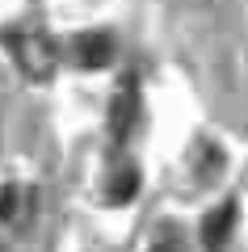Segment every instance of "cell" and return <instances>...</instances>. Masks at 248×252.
<instances>
[{
  "label": "cell",
  "instance_id": "6da1fadb",
  "mask_svg": "<svg viewBox=\"0 0 248 252\" xmlns=\"http://www.w3.org/2000/svg\"><path fill=\"white\" fill-rule=\"evenodd\" d=\"M9 51H13L17 67L30 76V80H51L55 63H59L55 42L42 34V30H13L9 34Z\"/></svg>",
  "mask_w": 248,
  "mask_h": 252
},
{
  "label": "cell",
  "instance_id": "7a4b0ae2",
  "mask_svg": "<svg viewBox=\"0 0 248 252\" xmlns=\"http://www.w3.org/2000/svg\"><path fill=\"white\" fill-rule=\"evenodd\" d=\"M38 215V189L26 181H9L0 185V223L4 227H26Z\"/></svg>",
  "mask_w": 248,
  "mask_h": 252
},
{
  "label": "cell",
  "instance_id": "3957f363",
  "mask_svg": "<svg viewBox=\"0 0 248 252\" xmlns=\"http://www.w3.org/2000/svg\"><path fill=\"white\" fill-rule=\"evenodd\" d=\"M236 223H240L236 198H231V202H219V206L202 219V248H206V252H223V248L231 244V235H236Z\"/></svg>",
  "mask_w": 248,
  "mask_h": 252
},
{
  "label": "cell",
  "instance_id": "277c9868",
  "mask_svg": "<svg viewBox=\"0 0 248 252\" xmlns=\"http://www.w3.org/2000/svg\"><path fill=\"white\" fill-rule=\"evenodd\" d=\"M135 118H139V84L131 80L114 93V105H109V135H114V143H122L135 130Z\"/></svg>",
  "mask_w": 248,
  "mask_h": 252
},
{
  "label": "cell",
  "instance_id": "5b68a950",
  "mask_svg": "<svg viewBox=\"0 0 248 252\" xmlns=\"http://www.w3.org/2000/svg\"><path fill=\"white\" fill-rule=\"evenodd\" d=\"M114 34H106V30H89V34L76 38V63L80 67H109V59H114Z\"/></svg>",
  "mask_w": 248,
  "mask_h": 252
},
{
  "label": "cell",
  "instance_id": "8992f818",
  "mask_svg": "<svg viewBox=\"0 0 248 252\" xmlns=\"http://www.w3.org/2000/svg\"><path fill=\"white\" fill-rule=\"evenodd\" d=\"M106 193H109L114 206H126V202L139 193V168H135V164H118L114 177H109V189H106Z\"/></svg>",
  "mask_w": 248,
  "mask_h": 252
},
{
  "label": "cell",
  "instance_id": "52a82bcc",
  "mask_svg": "<svg viewBox=\"0 0 248 252\" xmlns=\"http://www.w3.org/2000/svg\"><path fill=\"white\" fill-rule=\"evenodd\" d=\"M0 252H9V248H4V244H0Z\"/></svg>",
  "mask_w": 248,
  "mask_h": 252
},
{
  "label": "cell",
  "instance_id": "ba28073f",
  "mask_svg": "<svg viewBox=\"0 0 248 252\" xmlns=\"http://www.w3.org/2000/svg\"><path fill=\"white\" fill-rule=\"evenodd\" d=\"M156 252H164V248H156Z\"/></svg>",
  "mask_w": 248,
  "mask_h": 252
}]
</instances>
